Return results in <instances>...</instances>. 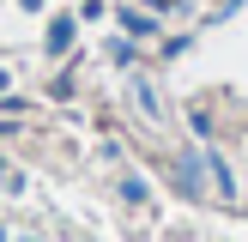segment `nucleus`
Segmentation results:
<instances>
[{
    "label": "nucleus",
    "mask_w": 248,
    "mask_h": 242,
    "mask_svg": "<svg viewBox=\"0 0 248 242\" xmlns=\"http://www.w3.org/2000/svg\"><path fill=\"white\" fill-rule=\"evenodd\" d=\"M133 103H140V109H145V115H152V121H157V91H152V85H145V79H140V85H133Z\"/></svg>",
    "instance_id": "nucleus-1"
}]
</instances>
